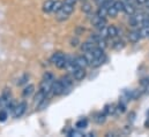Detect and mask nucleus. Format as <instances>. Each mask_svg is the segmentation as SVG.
Returning a JSON list of instances; mask_svg holds the SVG:
<instances>
[{"label":"nucleus","mask_w":149,"mask_h":137,"mask_svg":"<svg viewBox=\"0 0 149 137\" xmlns=\"http://www.w3.org/2000/svg\"><path fill=\"white\" fill-rule=\"evenodd\" d=\"M54 65H56V67H57V68H59V69L65 68V67H66V59H65V58H63V59L58 60Z\"/></svg>","instance_id":"30"},{"label":"nucleus","mask_w":149,"mask_h":137,"mask_svg":"<svg viewBox=\"0 0 149 137\" xmlns=\"http://www.w3.org/2000/svg\"><path fill=\"white\" fill-rule=\"evenodd\" d=\"M94 47H95V43H93L91 40H88V42H86V43H83V44L81 45L82 52H89V51H91Z\"/></svg>","instance_id":"9"},{"label":"nucleus","mask_w":149,"mask_h":137,"mask_svg":"<svg viewBox=\"0 0 149 137\" xmlns=\"http://www.w3.org/2000/svg\"><path fill=\"white\" fill-rule=\"evenodd\" d=\"M146 93H147V95H149V84H148V85H146Z\"/></svg>","instance_id":"43"},{"label":"nucleus","mask_w":149,"mask_h":137,"mask_svg":"<svg viewBox=\"0 0 149 137\" xmlns=\"http://www.w3.org/2000/svg\"><path fill=\"white\" fill-rule=\"evenodd\" d=\"M61 9L65 12V13H67L68 15H71L73 12H74V6L73 5H70V3H63V7H61Z\"/></svg>","instance_id":"15"},{"label":"nucleus","mask_w":149,"mask_h":137,"mask_svg":"<svg viewBox=\"0 0 149 137\" xmlns=\"http://www.w3.org/2000/svg\"><path fill=\"white\" fill-rule=\"evenodd\" d=\"M76 1H77V0H65V2H66V3H70V5H73V6H74L75 3H76Z\"/></svg>","instance_id":"40"},{"label":"nucleus","mask_w":149,"mask_h":137,"mask_svg":"<svg viewBox=\"0 0 149 137\" xmlns=\"http://www.w3.org/2000/svg\"><path fill=\"white\" fill-rule=\"evenodd\" d=\"M26 109H27V104L26 103H20V104H17L16 106H14V109H13V115H14V118H16V119L21 118V116L24 114Z\"/></svg>","instance_id":"4"},{"label":"nucleus","mask_w":149,"mask_h":137,"mask_svg":"<svg viewBox=\"0 0 149 137\" xmlns=\"http://www.w3.org/2000/svg\"><path fill=\"white\" fill-rule=\"evenodd\" d=\"M87 75V71L84 68H77L73 73V77H74L75 81H82Z\"/></svg>","instance_id":"5"},{"label":"nucleus","mask_w":149,"mask_h":137,"mask_svg":"<svg viewBox=\"0 0 149 137\" xmlns=\"http://www.w3.org/2000/svg\"><path fill=\"white\" fill-rule=\"evenodd\" d=\"M68 136L70 137H73V136L80 137V136H82V134H81L80 131H77V130H71V131L68 133Z\"/></svg>","instance_id":"36"},{"label":"nucleus","mask_w":149,"mask_h":137,"mask_svg":"<svg viewBox=\"0 0 149 137\" xmlns=\"http://www.w3.org/2000/svg\"><path fill=\"white\" fill-rule=\"evenodd\" d=\"M146 1H147V0H136V2H138L139 5H143V3H146Z\"/></svg>","instance_id":"41"},{"label":"nucleus","mask_w":149,"mask_h":137,"mask_svg":"<svg viewBox=\"0 0 149 137\" xmlns=\"http://www.w3.org/2000/svg\"><path fill=\"white\" fill-rule=\"evenodd\" d=\"M54 80H46V78H43L40 84H39V90L45 95L47 96L50 92H51V88H52V83H53Z\"/></svg>","instance_id":"1"},{"label":"nucleus","mask_w":149,"mask_h":137,"mask_svg":"<svg viewBox=\"0 0 149 137\" xmlns=\"http://www.w3.org/2000/svg\"><path fill=\"white\" fill-rule=\"evenodd\" d=\"M84 58H86V60L88 61V64L90 65L91 64V61L95 59V57H94V54H93V52L91 51H89V52H84V55H83Z\"/></svg>","instance_id":"29"},{"label":"nucleus","mask_w":149,"mask_h":137,"mask_svg":"<svg viewBox=\"0 0 149 137\" xmlns=\"http://www.w3.org/2000/svg\"><path fill=\"white\" fill-rule=\"evenodd\" d=\"M49 103H50V99H49L47 97H45L42 102H39V103L37 104L38 111H43L44 108H46V107H47V105H49Z\"/></svg>","instance_id":"20"},{"label":"nucleus","mask_w":149,"mask_h":137,"mask_svg":"<svg viewBox=\"0 0 149 137\" xmlns=\"http://www.w3.org/2000/svg\"><path fill=\"white\" fill-rule=\"evenodd\" d=\"M113 6H114V8H116L118 12L124 10V2H123V1H120V0L114 1V2H113Z\"/></svg>","instance_id":"28"},{"label":"nucleus","mask_w":149,"mask_h":137,"mask_svg":"<svg viewBox=\"0 0 149 137\" xmlns=\"http://www.w3.org/2000/svg\"><path fill=\"white\" fill-rule=\"evenodd\" d=\"M117 14H118V10L114 8V6H113V5H112V6H110V7L108 8V16L116 17V16H117Z\"/></svg>","instance_id":"27"},{"label":"nucleus","mask_w":149,"mask_h":137,"mask_svg":"<svg viewBox=\"0 0 149 137\" xmlns=\"http://www.w3.org/2000/svg\"><path fill=\"white\" fill-rule=\"evenodd\" d=\"M91 5L90 3H88V2H84L83 5H82V7H81V10L83 12V13H90L91 12Z\"/></svg>","instance_id":"31"},{"label":"nucleus","mask_w":149,"mask_h":137,"mask_svg":"<svg viewBox=\"0 0 149 137\" xmlns=\"http://www.w3.org/2000/svg\"><path fill=\"white\" fill-rule=\"evenodd\" d=\"M104 60H105V57H104V55L98 57V58H95V59L91 61L90 66H91V67H94V68H97V67L102 66V64L104 62Z\"/></svg>","instance_id":"10"},{"label":"nucleus","mask_w":149,"mask_h":137,"mask_svg":"<svg viewBox=\"0 0 149 137\" xmlns=\"http://www.w3.org/2000/svg\"><path fill=\"white\" fill-rule=\"evenodd\" d=\"M60 82H61V84L64 85V88H65V90H68L71 86H72V84H73V81H72V78L70 77V76H63L60 80H59ZM65 90H64V93H65Z\"/></svg>","instance_id":"7"},{"label":"nucleus","mask_w":149,"mask_h":137,"mask_svg":"<svg viewBox=\"0 0 149 137\" xmlns=\"http://www.w3.org/2000/svg\"><path fill=\"white\" fill-rule=\"evenodd\" d=\"M148 116H149V115H148ZM145 127H146V128H149V118L147 119V121L145 122Z\"/></svg>","instance_id":"42"},{"label":"nucleus","mask_w":149,"mask_h":137,"mask_svg":"<svg viewBox=\"0 0 149 137\" xmlns=\"http://www.w3.org/2000/svg\"><path fill=\"white\" fill-rule=\"evenodd\" d=\"M117 111V107L111 104V105H107L105 106V108H104V113L107 114V115H111V114H114V112Z\"/></svg>","instance_id":"19"},{"label":"nucleus","mask_w":149,"mask_h":137,"mask_svg":"<svg viewBox=\"0 0 149 137\" xmlns=\"http://www.w3.org/2000/svg\"><path fill=\"white\" fill-rule=\"evenodd\" d=\"M45 97H46V96H45V95H44V93H43V92L39 90V91L37 92V95L35 96V104H38L39 102H42V100H43Z\"/></svg>","instance_id":"32"},{"label":"nucleus","mask_w":149,"mask_h":137,"mask_svg":"<svg viewBox=\"0 0 149 137\" xmlns=\"http://www.w3.org/2000/svg\"><path fill=\"white\" fill-rule=\"evenodd\" d=\"M107 29H108V36L109 37H116V36H118V29L114 27V26H109V27H107Z\"/></svg>","instance_id":"17"},{"label":"nucleus","mask_w":149,"mask_h":137,"mask_svg":"<svg viewBox=\"0 0 149 137\" xmlns=\"http://www.w3.org/2000/svg\"><path fill=\"white\" fill-rule=\"evenodd\" d=\"M8 118V112L6 109H1L0 111V122H5Z\"/></svg>","instance_id":"33"},{"label":"nucleus","mask_w":149,"mask_h":137,"mask_svg":"<svg viewBox=\"0 0 149 137\" xmlns=\"http://www.w3.org/2000/svg\"><path fill=\"white\" fill-rule=\"evenodd\" d=\"M125 108H126V107H125V105H124V104H121V103H120L119 105H118V106H117V109H118L119 112H121V113H124V112L126 111Z\"/></svg>","instance_id":"39"},{"label":"nucleus","mask_w":149,"mask_h":137,"mask_svg":"<svg viewBox=\"0 0 149 137\" xmlns=\"http://www.w3.org/2000/svg\"><path fill=\"white\" fill-rule=\"evenodd\" d=\"M105 120H107V114H105V113H97V114L95 115V121H96V123H98V125L104 123Z\"/></svg>","instance_id":"14"},{"label":"nucleus","mask_w":149,"mask_h":137,"mask_svg":"<svg viewBox=\"0 0 149 137\" xmlns=\"http://www.w3.org/2000/svg\"><path fill=\"white\" fill-rule=\"evenodd\" d=\"M52 5H53V1L52 0H46L43 5V10L45 13H50L52 10Z\"/></svg>","instance_id":"21"},{"label":"nucleus","mask_w":149,"mask_h":137,"mask_svg":"<svg viewBox=\"0 0 149 137\" xmlns=\"http://www.w3.org/2000/svg\"><path fill=\"white\" fill-rule=\"evenodd\" d=\"M56 14H57V16H56V17H57V20H58V21H65V20H67V19H68V14H67V13H65L63 9H60V10H59V12H57Z\"/></svg>","instance_id":"18"},{"label":"nucleus","mask_w":149,"mask_h":137,"mask_svg":"<svg viewBox=\"0 0 149 137\" xmlns=\"http://www.w3.org/2000/svg\"><path fill=\"white\" fill-rule=\"evenodd\" d=\"M64 90H65V88H64V85L61 84L60 81H53L52 88H51L52 95H54V96H60V95L64 93Z\"/></svg>","instance_id":"3"},{"label":"nucleus","mask_w":149,"mask_h":137,"mask_svg":"<svg viewBox=\"0 0 149 137\" xmlns=\"http://www.w3.org/2000/svg\"><path fill=\"white\" fill-rule=\"evenodd\" d=\"M97 15L102 19H105V16H108V8H104V7H100L98 10H97Z\"/></svg>","instance_id":"26"},{"label":"nucleus","mask_w":149,"mask_h":137,"mask_svg":"<svg viewBox=\"0 0 149 137\" xmlns=\"http://www.w3.org/2000/svg\"><path fill=\"white\" fill-rule=\"evenodd\" d=\"M63 3H64V2H61V1H59V0L53 1V5H52V10H51V12H53V13L59 12V10L61 9V7H63Z\"/></svg>","instance_id":"22"},{"label":"nucleus","mask_w":149,"mask_h":137,"mask_svg":"<svg viewBox=\"0 0 149 137\" xmlns=\"http://www.w3.org/2000/svg\"><path fill=\"white\" fill-rule=\"evenodd\" d=\"M74 62L79 68H86L87 66H89L88 61L86 60V58H84L83 55H82V57H76L74 59Z\"/></svg>","instance_id":"8"},{"label":"nucleus","mask_w":149,"mask_h":137,"mask_svg":"<svg viewBox=\"0 0 149 137\" xmlns=\"http://www.w3.org/2000/svg\"><path fill=\"white\" fill-rule=\"evenodd\" d=\"M140 35L142 38H148L149 37V27H142V29L140 30Z\"/></svg>","instance_id":"34"},{"label":"nucleus","mask_w":149,"mask_h":137,"mask_svg":"<svg viewBox=\"0 0 149 137\" xmlns=\"http://www.w3.org/2000/svg\"><path fill=\"white\" fill-rule=\"evenodd\" d=\"M146 5H147V7L149 8V0H147V1H146Z\"/></svg>","instance_id":"44"},{"label":"nucleus","mask_w":149,"mask_h":137,"mask_svg":"<svg viewBox=\"0 0 149 137\" xmlns=\"http://www.w3.org/2000/svg\"><path fill=\"white\" fill-rule=\"evenodd\" d=\"M141 35H140V31L139 30H133L128 34V40L131 43H138L140 39H141Z\"/></svg>","instance_id":"6"},{"label":"nucleus","mask_w":149,"mask_h":137,"mask_svg":"<svg viewBox=\"0 0 149 137\" xmlns=\"http://www.w3.org/2000/svg\"><path fill=\"white\" fill-rule=\"evenodd\" d=\"M34 90H35V85H33V84H29V85H28V86H26V88H24V90L22 91V96H23L24 98H27V97H30V96L33 95Z\"/></svg>","instance_id":"11"},{"label":"nucleus","mask_w":149,"mask_h":137,"mask_svg":"<svg viewBox=\"0 0 149 137\" xmlns=\"http://www.w3.org/2000/svg\"><path fill=\"white\" fill-rule=\"evenodd\" d=\"M9 103H12V93H10V90L5 89L0 97V106L6 107Z\"/></svg>","instance_id":"2"},{"label":"nucleus","mask_w":149,"mask_h":137,"mask_svg":"<svg viewBox=\"0 0 149 137\" xmlns=\"http://www.w3.org/2000/svg\"><path fill=\"white\" fill-rule=\"evenodd\" d=\"M79 43H80V40H79V38H77V37L72 38V40H71V45H72L73 47H76V46L79 45Z\"/></svg>","instance_id":"37"},{"label":"nucleus","mask_w":149,"mask_h":137,"mask_svg":"<svg viewBox=\"0 0 149 137\" xmlns=\"http://www.w3.org/2000/svg\"><path fill=\"white\" fill-rule=\"evenodd\" d=\"M141 85L142 86H146V85H148L149 84V76H147V77H143L142 80H141Z\"/></svg>","instance_id":"38"},{"label":"nucleus","mask_w":149,"mask_h":137,"mask_svg":"<svg viewBox=\"0 0 149 137\" xmlns=\"http://www.w3.org/2000/svg\"><path fill=\"white\" fill-rule=\"evenodd\" d=\"M87 126H88V120L87 119H81L75 123L76 129H84V128H87Z\"/></svg>","instance_id":"16"},{"label":"nucleus","mask_w":149,"mask_h":137,"mask_svg":"<svg viewBox=\"0 0 149 137\" xmlns=\"http://www.w3.org/2000/svg\"><path fill=\"white\" fill-rule=\"evenodd\" d=\"M63 58H65V54L63 53V52H60V51H58V52H54L53 54H52V57H51V59H50V61L54 65L58 60H60V59H63Z\"/></svg>","instance_id":"13"},{"label":"nucleus","mask_w":149,"mask_h":137,"mask_svg":"<svg viewBox=\"0 0 149 137\" xmlns=\"http://www.w3.org/2000/svg\"><path fill=\"white\" fill-rule=\"evenodd\" d=\"M28 78H29V76L26 74V75H23L21 78H20V82H17V85H22V84H24V83H27V81H28Z\"/></svg>","instance_id":"35"},{"label":"nucleus","mask_w":149,"mask_h":137,"mask_svg":"<svg viewBox=\"0 0 149 137\" xmlns=\"http://www.w3.org/2000/svg\"><path fill=\"white\" fill-rule=\"evenodd\" d=\"M96 45H97V47H100V48H102V50H105V48L108 47L107 40H105V38H103V37H101V38L97 40Z\"/></svg>","instance_id":"23"},{"label":"nucleus","mask_w":149,"mask_h":137,"mask_svg":"<svg viewBox=\"0 0 149 137\" xmlns=\"http://www.w3.org/2000/svg\"><path fill=\"white\" fill-rule=\"evenodd\" d=\"M91 52H93V54H94L95 58H98V57L104 55V50H102V48H100V47H94V48L91 50Z\"/></svg>","instance_id":"25"},{"label":"nucleus","mask_w":149,"mask_h":137,"mask_svg":"<svg viewBox=\"0 0 149 137\" xmlns=\"http://www.w3.org/2000/svg\"><path fill=\"white\" fill-rule=\"evenodd\" d=\"M113 48L114 50H117V51H120V50H123L124 47H125V43L123 42V40H116L114 43H113Z\"/></svg>","instance_id":"24"},{"label":"nucleus","mask_w":149,"mask_h":137,"mask_svg":"<svg viewBox=\"0 0 149 137\" xmlns=\"http://www.w3.org/2000/svg\"><path fill=\"white\" fill-rule=\"evenodd\" d=\"M123 12H125L128 16H132L135 14V8L131 3H124V10Z\"/></svg>","instance_id":"12"}]
</instances>
